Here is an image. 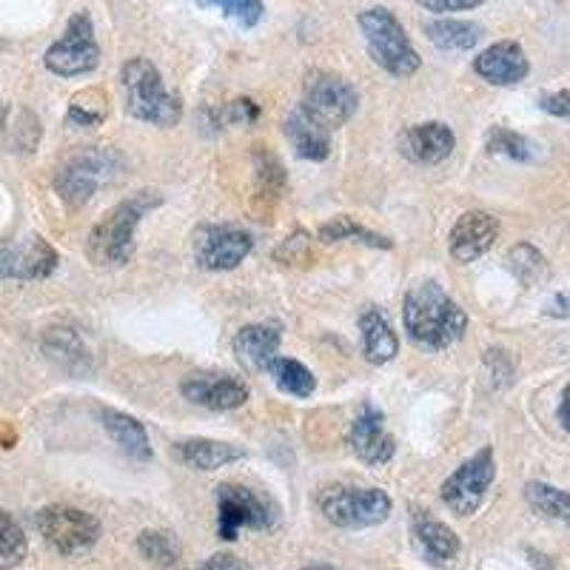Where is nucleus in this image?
<instances>
[{
	"label": "nucleus",
	"mask_w": 570,
	"mask_h": 570,
	"mask_svg": "<svg viewBox=\"0 0 570 570\" xmlns=\"http://www.w3.org/2000/svg\"><path fill=\"white\" fill-rule=\"evenodd\" d=\"M508 268L522 286H536V282L548 280V260L531 243H520L508 252Z\"/></svg>",
	"instance_id": "c756f323"
},
{
	"label": "nucleus",
	"mask_w": 570,
	"mask_h": 570,
	"mask_svg": "<svg viewBox=\"0 0 570 570\" xmlns=\"http://www.w3.org/2000/svg\"><path fill=\"white\" fill-rule=\"evenodd\" d=\"M217 117H220V124L223 126H252L257 117H260V106L254 101H248V97H237V101L225 103L220 112H217Z\"/></svg>",
	"instance_id": "e433bc0d"
},
{
	"label": "nucleus",
	"mask_w": 570,
	"mask_h": 570,
	"mask_svg": "<svg viewBox=\"0 0 570 570\" xmlns=\"http://www.w3.org/2000/svg\"><path fill=\"white\" fill-rule=\"evenodd\" d=\"M474 72L482 80H488L491 86H516L531 72L525 51L513 40H499V44L488 46V49L474 60Z\"/></svg>",
	"instance_id": "a211bd4d"
},
{
	"label": "nucleus",
	"mask_w": 570,
	"mask_h": 570,
	"mask_svg": "<svg viewBox=\"0 0 570 570\" xmlns=\"http://www.w3.org/2000/svg\"><path fill=\"white\" fill-rule=\"evenodd\" d=\"M108 115V97L101 89H83L72 97L69 103V112H66V120L74 126H83V129H92V126H101Z\"/></svg>",
	"instance_id": "cd10ccee"
},
{
	"label": "nucleus",
	"mask_w": 570,
	"mask_h": 570,
	"mask_svg": "<svg viewBox=\"0 0 570 570\" xmlns=\"http://www.w3.org/2000/svg\"><path fill=\"white\" fill-rule=\"evenodd\" d=\"M559 422H562L565 431H570V385L562 394V405H559Z\"/></svg>",
	"instance_id": "79ce46f5"
},
{
	"label": "nucleus",
	"mask_w": 570,
	"mask_h": 570,
	"mask_svg": "<svg viewBox=\"0 0 570 570\" xmlns=\"http://www.w3.org/2000/svg\"><path fill=\"white\" fill-rule=\"evenodd\" d=\"M417 3L422 9H428V12L445 15V12H463V9H477V7H482L485 0H417Z\"/></svg>",
	"instance_id": "4c0bfd02"
},
{
	"label": "nucleus",
	"mask_w": 570,
	"mask_h": 570,
	"mask_svg": "<svg viewBox=\"0 0 570 570\" xmlns=\"http://www.w3.org/2000/svg\"><path fill=\"white\" fill-rule=\"evenodd\" d=\"M30 542L23 527L7 511H0V570H12L26 559Z\"/></svg>",
	"instance_id": "7c9ffc66"
},
{
	"label": "nucleus",
	"mask_w": 570,
	"mask_h": 570,
	"mask_svg": "<svg viewBox=\"0 0 570 570\" xmlns=\"http://www.w3.org/2000/svg\"><path fill=\"white\" fill-rule=\"evenodd\" d=\"M426 35L440 49L465 51L482 40V26L470 21H431L426 23Z\"/></svg>",
	"instance_id": "b1692460"
},
{
	"label": "nucleus",
	"mask_w": 570,
	"mask_h": 570,
	"mask_svg": "<svg viewBox=\"0 0 570 570\" xmlns=\"http://www.w3.org/2000/svg\"><path fill=\"white\" fill-rule=\"evenodd\" d=\"M252 237L234 225H200L191 237V254L206 271H232L252 254Z\"/></svg>",
	"instance_id": "9b49d317"
},
{
	"label": "nucleus",
	"mask_w": 570,
	"mask_h": 570,
	"mask_svg": "<svg viewBox=\"0 0 570 570\" xmlns=\"http://www.w3.org/2000/svg\"><path fill=\"white\" fill-rule=\"evenodd\" d=\"M456 138L454 131L447 129L445 124H419L411 126L408 131H403L399 138V152L405 154L414 163H426V166H437L447 154L454 152Z\"/></svg>",
	"instance_id": "6ab92c4d"
},
{
	"label": "nucleus",
	"mask_w": 570,
	"mask_h": 570,
	"mask_svg": "<svg viewBox=\"0 0 570 570\" xmlns=\"http://www.w3.org/2000/svg\"><path fill=\"white\" fill-rule=\"evenodd\" d=\"M319 240H323V243H339V240H360L362 246L385 248V252H388V248H394V243H391L388 237L369 232V229H362L354 217H346V214H337L334 220H328V223L319 229Z\"/></svg>",
	"instance_id": "bb28decb"
},
{
	"label": "nucleus",
	"mask_w": 570,
	"mask_h": 570,
	"mask_svg": "<svg viewBox=\"0 0 570 570\" xmlns=\"http://www.w3.org/2000/svg\"><path fill=\"white\" fill-rule=\"evenodd\" d=\"M282 328L275 323L246 325L234 334L232 351L237 362L252 374H263L271 369V362L277 360V348H280Z\"/></svg>",
	"instance_id": "f3484780"
},
{
	"label": "nucleus",
	"mask_w": 570,
	"mask_h": 570,
	"mask_svg": "<svg viewBox=\"0 0 570 570\" xmlns=\"http://www.w3.org/2000/svg\"><path fill=\"white\" fill-rule=\"evenodd\" d=\"M46 69L60 78H78V74H89L97 69L101 63V46L94 40V26L92 18L86 12H78V15L69 21L63 37L58 44H51L44 58Z\"/></svg>",
	"instance_id": "6e6552de"
},
{
	"label": "nucleus",
	"mask_w": 570,
	"mask_h": 570,
	"mask_svg": "<svg viewBox=\"0 0 570 570\" xmlns=\"http://www.w3.org/2000/svg\"><path fill=\"white\" fill-rule=\"evenodd\" d=\"M286 135H289L294 152L303 160L323 163L331 154V135H328V129L319 126L317 120H311L303 108H296L294 115L286 120Z\"/></svg>",
	"instance_id": "412c9836"
},
{
	"label": "nucleus",
	"mask_w": 570,
	"mask_h": 570,
	"mask_svg": "<svg viewBox=\"0 0 570 570\" xmlns=\"http://www.w3.org/2000/svg\"><path fill=\"white\" fill-rule=\"evenodd\" d=\"M348 445L354 447V454L369 465L391 463V456L397 451L394 437L385 428L383 411L374 405H362L360 408V414L348 428Z\"/></svg>",
	"instance_id": "ddd939ff"
},
{
	"label": "nucleus",
	"mask_w": 570,
	"mask_h": 570,
	"mask_svg": "<svg viewBox=\"0 0 570 570\" xmlns=\"http://www.w3.org/2000/svg\"><path fill=\"white\" fill-rule=\"evenodd\" d=\"M542 112H548L554 117H562L570 124V92H554V94H545L539 101Z\"/></svg>",
	"instance_id": "58836bf2"
},
{
	"label": "nucleus",
	"mask_w": 570,
	"mask_h": 570,
	"mask_svg": "<svg viewBox=\"0 0 570 570\" xmlns=\"http://www.w3.org/2000/svg\"><path fill=\"white\" fill-rule=\"evenodd\" d=\"M44 348L46 354L63 360L66 365H78L80 360H86V348L78 339V334L69 331V328H51L44 339Z\"/></svg>",
	"instance_id": "473e14b6"
},
{
	"label": "nucleus",
	"mask_w": 570,
	"mask_h": 570,
	"mask_svg": "<svg viewBox=\"0 0 570 570\" xmlns=\"http://www.w3.org/2000/svg\"><path fill=\"white\" fill-rule=\"evenodd\" d=\"M195 3L206 9H223L225 15L234 18L246 30L263 21V0H195Z\"/></svg>",
	"instance_id": "f704fd0d"
},
{
	"label": "nucleus",
	"mask_w": 570,
	"mask_h": 570,
	"mask_svg": "<svg viewBox=\"0 0 570 570\" xmlns=\"http://www.w3.org/2000/svg\"><path fill=\"white\" fill-rule=\"evenodd\" d=\"M357 106H360V94L357 89L342 80L339 74H311V80L305 83V101H303V112L317 120L319 126L325 129H339L346 126L351 117H354Z\"/></svg>",
	"instance_id": "0eeeda50"
},
{
	"label": "nucleus",
	"mask_w": 570,
	"mask_h": 570,
	"mask_svg": "<svg viewBox=\"0 0 570 570\" xmlns=\"http://www.w3.org/2000/svg\"><path fill=\"white\" fill-rule=\"evenodd\" d=\"M3 124H7V108L0 106V129H3Z\"/></svg>",
	"instance_id": "c03bdc74"
},
{
	"label": "nucleus",
	"mask_w": 570,
	"mask_h": 570,
	"mask_svg": "<svg viewBox=\"0 0 570 570\" xmlns=\"http://www.w3.org/2000/svg\"><path fill=\"white\" fill-rule=\"evenodd\" d=\"M160 202H163V197L158 191H138L129 200L117 202L115 209H108L101 223L89 232V260L103 268L126 266L135 254V232H138L140 220L152 209H158Z\"/></svg>",
	"instance_id": "f03ea898"
},
{
	"label": "nucleus",
	"mask_w": 570,
	"mask_h": 570,
	"mask_svg": "<svg viewBox=\"0 0 570 570\" xmlns=\"http://www.w3.org/2000/svg\"><path fill=\"white\" fill-rule=\"evenodd\" d=\"M126 108L131 117L152 126H177L183 117V103L174 92L163 86L158 66L146 58H131L124 66Z\"/></svg>",
	"instance_id": "7ed1b4c3"
},
{
	"label": "nucleus",
	"mask_w": 570,
	"mask_h": 570,
	"mask_svg": "<svg viewBox=\"0 0 570 570\" xmlns=\"http://www.w3.org/2000/svg\"><path fill=\"white\" fill-rule=\"evenodd\" d=\"M174 456H177L183 465H188V468L217 470L223 468V465L243 460L246 451L217 440H186L174 445Z\"/></svg>",
	"instance_id": "aec40b11"
},
{
	"label": "nucleus",
	"mask_w": 570,
	"mask_h": 570,
	"mask_svg": "<svg viewBox=\"0 0 570 570\" xmlns=\"http://www.w3.org/2000/svg\"><path fill=\"white\" fill-rule=\"evenodd\" d=\"M319 511L342 531H362L388 520L391 499L380 488L365 485H328L319 493Z\"/></svg>",
	"instance_id": "423d86ee"
},
{
	"label": "nucleus",
	"mask_w": 570,
	"mask_h": 570,
	"mask_svg": "<svg viewBox=\"0 0 570 570\" xmlns=\"http://www.w3.org/2000/svg\"><path fill=\"white\" fill-rule=\"evenodd\" d=\"M277 263H286V266H305V263L314 260V252H311V237L305 232H294L280 248L275 252Z\"/></svg>",
	"instance_id": "c9c22d12"
},
{
	"label": "nucleus",
	"mask_w": 570,
	"mask_h": 570,
	"mask_svg": "<svg viewBox=\"0 0 570 570\" xmlns=\"http://www.w3.org/2000/svg\"><path fill=\"white\" fill-rule=\"evenodd\" d=\"M103 428L131 460H138V463L152 460V442H149L143 422H138V419L124 411H115V408H103Z\"/></svg>",
	"instance_id": "4be33fe9"
},
{
	"label": "nucleus",
	"mask_w": 570,
	"mask_h": 570,
	"mask_svg": "<svg viewBox=\"0 0 570 570\" xmlns=\"http://www.w3.org/2000/svg\"><path fill=\"white\" fill-rule=\"evenodd\" d=\"M493 477H497V463H493L491 447H482L479 454H474L468 463H463L460 468L445 479L442 485V502H445L456 516H470L477 513L482 505L485 493L491 488Z\"/></svg>",
	"instance_id": "9d476101"
},
{
	"label": "nucleus",
	"mask_w": 570,
	"mask_h": 570,
	"mask_svg": "<svg viewBox=\"0 0 570 570\" xmlns=\"http://www.w3.org/2000/svg\"><path fill=\"white\" fill-rule=\"evenodd\" d=\"M37 531L63 556L83 554L101 539V522L92 513L69 505H51L37 513Z\"/></svg>",
	"instance_id": "1a4fd4ad"
},
{
	"label": "nucleus",
	"mask_w": 570,
	"mask_h": 570,
	"mask_svg": "<svg viewBox=\"0 0 570 570\" xmlns=\"http://www.w3.org/2000/svg\"><path fill=\"white\" fill-rule=\"evenodd\" d=\"M166 570H168V568H166Z\"/></svg>",
	"instance_id": "a18cd8bd"
},
{
	"label": "nucleus",
	"mask_w": 570,
	"mask_h": 570,
	"mask_svg": "<svg viewBox=\"0 0 570 570\" xmlns=\"http://www.w3.org/2000/svg\"><path fill=\"white\" fill-rule=\"evenodd\" d=\"M403 323L414 342L431 348V351H442V348L454 346L456 339H463L465 328H468V314L451 300L440 282L422 280L414 282L405 294Z\"/></svg>",
	"instance_id": "f257e3e1"
},
{
	"label": "nucleus",
	"mask_w": 570,
	"mask_h": 570,
	"mask_svg": "<svg viewBox=\"0 0 570 570\" xmlns=\"http://www.w3.org/2000/svg\"><path fill=\"white\" fill-rule=\"evenodd\" d=\"M499 237V220L485 211H465L451 229L447 248L456 263H474L491 252Z\"/></svg>",
	"instance_id": "4468645a"
},
{
	"label": "nucleus",
	"mask_w": 570,
	"mask_h": 570,
	"mask_svg": "<svg viewBox=\"0 0 570 570\" xmlns=\"http://www.w3.org/2000/svg\"><path fill=\"white\" fill-rule=\"evenodd\" d=\"M417 542L431 562H447V559H454L460 554V548H463L460 536L451 527L437 520H428V516H422L417 522Z\"/></svg>",
	"instance_id": "393cba45"
},
{
	"label": "nucleus",
	"mask_w": 570,
	"mask_h": 570,
	"mask_svg": "<svg viewBox=\"0 0 570 570\" xmlns=\"http://www.w3.org/2000/svg\"><path fill=\"white\" fill-rule=\"evenodd\" d=\"M357 21H360V30L365 35V44H369L371 60L380 69H385L394 78H408V74L417 72L422 60H419L417 49L405 35L403 23L391 15L388 9H365Z\"/></svg>",
	"instance_id": "20e7f679"
},
{
	"label": "nucleus",
	"mask_w": 570,
	"mask_h": 570,
	"mask_svg": "<svg viewBox=\"0 0 570 570\" xmlns=\"http://www.w3.org/2000/svg\"><path fill=\"white\" fill-rule=\"evenodd\" d=\"M488 152L505 154V158L527 163V160L534 158V143L527 138H522V135H516V131L497 126V129H491V135H488Z\"/></svg>",
	"instance_id": "72a5a7b5"
},
{
	"label": "nucleus",
	"mask_w": 570,
	"mask_h": 570,
	"mask_svg": "<svg viewBox=\"0 0 570 570\" xmlns=\"http://www.w3.org/2000/svg\"><path fill=\"white\" fill-rule=\"evenodd\" d=\"M360 331L362 348H365V360H369L371 365H385V362H391L397 357L399 339L380 311H365V314H362Z\"/></svg>",
	"instance_id": "5701e85b"
},
{
	"label": "nucleus",
	"mask_w": 570,
	"mask_h": 570,
	"mask_svg": "<svg viewBox=\"0 0 570 570\" xmlns=\"http://www.w3.org/2000/svg\"><path fill=\"white\" fill-rule=\"evenodd\" d=\"M277 522H280V508L263 491L234 482L217 488V534H220V539H237L243 527L271 531V527H277Z\"/></svg>",
	"instance_id": "39448f33"
},
{
	"label": "nucleus",
	"mask_w": 570,
	"mask_h": 570,
	"mask_svg": "<svg viewBox=\"0 0 570 570\" xmlns=\"http://www.w3.org/2000/svg\"><path fill=\"white\" fill-rule=\"evenodd\" d=\"M108 158L101 152H86L78 154L66 163L63 168L55 177V188H58L60 200L69 206V209H80L92 200V195L103 186V181L108 177Z\"/></svg>",
	"instance_id": "f8f14e48"
},
{
	"label": "nucleus",
	"mask_w": 570,
	"mask_h": 570,
	"mask_svg": "<svg viewBox=\"0 0 570 570\" xmlns=\"http://www.w3.org/2000/svg\"><path fill=\"white\" fill-rule=\"evenodd\" d=\"M545 314H550V317H570V294H556L554 300L548 303V309H545Z\"/></svg>",
	"instance_id": "a19ab883"
},
{
	"label": "nucleus",
	"mask_w": 570,
	"mask_h": 570,
	"mask_svg": "<svg viewBox=\"0 0 570 570\" xmlns=\"http://www.w3.org/2000/svg\"><path fill=\"white\" fill-rule=\"evenodd\" d=\"M527 505L536 513L548 516V520H559L570 527V493L559 491L554 485L545 482H527L525 485Z\"/></svg>",
	"instance_id": "a878e982"
},
{
	"label": "nucleus",
	"mask_w": 570,
	"mask_h": 570,
	"mask_svg": "<svg viewBox=\"0 0 570 570\" xmlns=\"http://www.w3.org/2000/svg\"><path fill=\"white\" fill-rule=\"evenodd\" d=\"M183 397L188 403L202 405L209 411H232L248 399V388L234 376H220V374H197L188 376L186 383L181 385Z\"/></svg>",
	"instance_id": "dca6fc26"
},
{
	"label": "nucleus",
	"mask_w": 570,
	"mask_h": 570,
	"mask_svg": "<svg viewBox=\"0 0 570 570\" xmlns=\"http://www.w3.org/2000/svg\"><path fill=\"white\" fill-rule=\"evenodd\" d=\"M303 570H334L331 565H311V568H303Z\"/></svg>",
	"instance_id": "37998d69"
},
{
	"label": "nucleus",
	"mask_w": 570,
	"mask_h": 570,
	"mask_svg": "<svg viewBox=\"0 0 570 570\" xmlns=\"http://www.w3.org/2000/svg\"><path fill=\"white\" fill-rule=\"evenodd\" d=\"M268 371L275 374L277 388L286 391V394H291V397H311V394H314V388H317V380H314V374L305 369L303 362L277 357Z\"/></svg>",
	"instance_id": "c85d7f7f"
},
{
	"label": "nucleus",
	"mask_w": 570,
	"mask_h": 570,
	"mask_svg": "<svg viewBox=\"0 0 570 570\" xmlns=\"http://www.w3.org/2000/svg\"><path fill=\"white\" fill-rule=\"evenodd\" d=\"M200 570H252V568H248L246 559H240V556L217 554L211 556V559H206V562L200 565Z\"/></svg>",
	"instance_id": "ea45409f"
},
{
	"label": "nucleus",
	"mask_w": 570,
	"mask_h": 570,
	"mask_svg": "<svg viewBox=\"0 0 570 570\" xmlns=\"http://www.w3.org/2000/svg\"><path fill=\"white\" fill-rule=\"evenodd\" d=\"M138 550L149 562L160 565V568H172L181 556V542L168 531H143L138 539Z\"/></svg>",
	"instance_id": "2f4dec72"
},
{
	"label": "nucleus",
	"mask_w": 570,
	"mask_h": 570,
	"mask_svg": "<svg viewBox=\"0 0 570 570\" xmlns=\"http://www.w3.org/2000/svg\"><path fill=\"white\" fill-rule=\"evenodd\" d=\"M55 268H58V252L44 237H30L15 246L0 248V277L44 280Z\"/></svg>",
	"instance_id": "2eb2a0df"
}]
</instances>
